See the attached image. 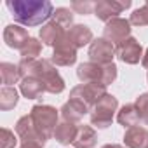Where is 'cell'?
<instances>
[{
  "mask_svg": "<svg viewBox=\"0 0 148 148\" xmlns=\"http://www.w3.org/2000/svg\"><path fill=\"white\" fill-rule=\"evenodd\" d=\"M115 51H117V58L125 64H138L145 54L143 45L134 37H129L124 42H120L119 45H115Z\"/></svg>",
  "mask_w": 148,
  "mask_h": 148,
  "instance_id": "10",
  "label": "cell"
},
{
  "mask_svg": "<svg viewBox=\"0 0 148 148\" xmlns=\"http://www.w3.org/2000/svg\"><path fill=\"white\" fill-rule=\"evenodd\" d=\"M87 113H91V110L84 103H80L79 99H71V98L59 110L61 119L66 120V122H73V124H79L84 119V115H87Z\"/></svg>",
  "mask_w": 148,
  "mask_h": 148,
  "instance_id": "14",
  "label": "cell"
},
{
  "mask_svg": "<svg viewBox=\"0 0 148 148\" xmlns=\"http://www.w3.org/2000/svg\"><path fill=\"white\" fill-rule=\"evenodd\" d=\"M19 148H44V146L38 145V143H21Z\"/></svg>",
  "mask_w": 148,
  "mask_h": 148,
  "instance_id": "30",
  "label": "cell"
},
{
  "mask_svg": "<svg viewBox=\"0 0 148 148\" xmlns=\"http://www.w3.org/2000/svg\"><path fill=\"white\" fill-rule=\"evenodd\" d=\"M70 9H71L73 12H77V14L86 16V14L94 12V4H92V2H73Z\"/></svg>",
  "mask_w": 148,
  "mask_h": 148,
  "instance_id": "29",
  "label": "cell"
},
{
  "mask_svg": "<svg viewBox=\"0 0 148 148\" xmlns=\"http://www.w3.org/2000/svg\"><path fill=\"white\" fill-rule=\"evenodd\" d=\"M32 37L28 35V30L23 28L21 25H7L4 28V42L7 47L11 49H16V51H21L26 42L30 40Z\"/></svg>",
  "mask_w": 148,
  "mask_h": 148,
  "instance_id": "13",
  "label": "cell"
},
{
  "mask_svg": "<svg viewBox=\"0 0 148 148\" xmlns=\"http://www.w3.org/2000/svg\"><path fill=\"white\" fill-rule=\"evenodd\" d=\"M131 21L124 19V18H115L112 21H108L103 28V38H106L108 42H112L113 45H119L120 42H124L125 38L131 37Z\"/></svg>",
  "mask_w": 148,
  "mask_h": 148,
  "instance_id": "7",
  "label": "cell"
},
{
  "mask_svg": "<svg viewBox=\"0 0 148 148\" xmlns=\"http://www.w3.org/2000/svg\"><path fill=\"white\" fill-rule=\"evenodd\" d=\"M129 21H131L132 26H148V0H146L145 5H141L139 9L132 11Z\"/></svg>",
  "mask_w": 148,
  "mask_h": 148,
  "instance_id": "26",
  "label": "cell"
},
{
  "mask_svg": "<svg viewBox=\"0 0 148 148\" xmlns=\"http://www.w3.org/2000/svg\"><path fill=\"white\" fill-rule=\"evenodd\" d=\"M51 63L54 66H71V64L77 63V49L71 45V42L68 40L66 35L54 47L52 56H51Z\"/></svg>",
  "mask_w": 148,
  "mask_h": 148,
  "instance_id": "11",
  "label": "cell"
},
{
  "mask_svg": "<svg viewBox=\"0 0 148 148\" xmlns=\"http://www.w3.org/2000/svg\"><path fill=\"white\" fill-rule=\"evenodd\" d=\"M28 115H30L37 132L45 141L54 138V131L59 124V110H56L51 105H35Z\"/></svg>",
  "mask_w": 148,
  "mask_h": 148,
  "instance_id": "4",
  "label": "cell"
},
{
  "mask_svg": "<svg viewBox=\"0 0 148 148\" xmlns=\"http://www.w3.org/2000/svg\"><path fill=\"white\" fill-rule=\"evenodd\" d=\"M19 138L16 134V131H11L7 127H2V138H0V148H14L18 145Z\"/></svg>",
  "mask_w": 148,
  "mask_h": 148,
  "instance_id": "28",
  "label": "cell"
},
{
  "mask_svg": "<svg viewBox=\"0 0 148 148\" xmlns=\"http://www.w3.org/2000/svg\"><path fill=\"white\" fill-rule=\"evenodd\" d=\"M141 64L145 66V68H148V49L145 51V54H143V59H141Z\"/></svg>",
  "mask_w": 148,
  "mask_h": 148,
  "instance_id": "32",
  "label": "cell"
},
{
  "mask_svg": "<svg viewBox=\"0 0 148 148\" xmlns=\"http://www.w3.org/2000/svg\"><path fill=\"white\" fill-rule=\"evenodd\" d=\"M131 7V0H124V2H117V0H99L94 4V16L99 21H112L115 18H119V14H122L125 9Z\"/></svg>",
  "mask_w": 148,
  "mask_h": 148,
  "instance_id": "9",
  "label": "cell"
},
{
  "mask_svg": "<svg viewBox=\"0 0 148 148\" xmlns=\"http://www.w3.org/2000/svg\"><path fill=\"white\" fill-rule=\"evenodd\" d=\"M14 131H16V134H18V138H19L21 143H38V145H42V146H45V143H47V141L37 132V129H35V125H33L30 115H23V117L16 122Z\"/></svg>",
  "mask_w": 148,
  "mask_h": 148,
  "instance_id": "12",
  "label": "cell"
},
{
  "mask_svg": "<svg viewBox=\"0 0 148 148\" xmlns=\"http://www.w3.org/2000/svg\"><path fill=\"white\" fill-rule=\"evenodd\" d=\"M19 101V94L14 87H2L0 89V110L2 112H9L12 108H16Z\"/></svg>",
  "mask_w": 148,
  "mask_h": 148,
  "instance_id": "23",
  "label": "cell"
},
{
  "mask_svg": "<svg viewBox=\"0 0 148 148\" xmlns=\"http://www.w3.org/2000/svg\"><path fill=\"white\" fill-rule=\"evenodd\" d=\"M115 112H119V99L106 92L91 110L89 117H91V125L96 129H108L113 124V117Z\"/></svg>",
  "mask_w": 148,
  "mask_h": 148,
  "instance_id": "5",
  "label": "cell"
},
{
  "mask_svg": "<svg viewBox=\"0 0 148 148\" xmlns=\"http://www.w3.org/2000/svg\"><path fill=\"white\" fill-rule=\"evenodd\" d=\"M19 91L26 99H38L45 92V86L42 84V80L30 75V77H23V80L19 82Z\"/></svg>",
  "mask_w": 148,
  "mask_h": 148,
  "instance_id": "19",
  "label": "cell"
},
{
  "mask_svg": "<svg viewBox=\"0 0 148 148\" xmlns=\"http://www.w3.org/2000/svg\"><path fill=\"white\" fill-rule=\"evenodd\" d=\"M66 35V28H63L61 25H58L56 21H47L40 32H38V37L40 40L44 42V45H49V47H56Z\"/></svg>",
  "mask_w": 148,
  "mask_h": 148,
  "instance_id": "15",
  "label": "cell"
},
{
  "mask_svg": "<svg viewBox=\"0 0 148 148\" xmlns=\"http://www.w3.org/2000/svg\"><path fill=\"white\" fill-rule=\"evenodd\" d=\"M0 79H2V84L5 87H12L14 84L23 80V75H21V70L18 64L4 61V63H0Z\"/></svg>",
  "mask_w": 148,
  "mask_h": 148,
  "instance_id": "22",
  "label": "cell"
},
{
  "mask_svg": "<svg viewBox=\"0 0 148 148\" xmlns=\"http://www.w3.org/2000/svg\"><path fill=\"white\" fill-rule=\"evenodd\" d=\"M124 146L125 148H148V129L141 125L125 129Z\"/></svg>",
  "mask_w": 148,
  "mask_h": 148,
  "instance_id": "17",
  "label": "cell"
},
{
  "mask_svg": "<svg viewBox=\"0 0 148 148\" xmlns=\"http://www.w3.org/2000/svg\"><path fill=\"white\" fill-rule=\"evenodd\" d=\"M136 108H138V113H139V119H141V124L148 125V92H143L136 98L134 101Z\"/></svg>",
  "mask_w": 148,
  "mask_h": 148,
  "instance_id": "27",
  "label": "cell"
},
{
  "mask_svg": "<svg viewBox=\"0 0 148 148\" xmlns=\"http://www.w3.org/2000/svg\"><path fill=\"white\" fill-rule=\"evenodd\" d=\"M98 143V132L92 125L79 124V132L73 141V148H94Z\"/></svg>",
  "mask_w": 148,
  "mask_h": 148,
  "instance_id": "20",
  "label": "cell"
},
{
  "mask_svg": "<svg viewBox=\"0 0 148 148\" xmlns=\"http://www.w3.org/2000/svg\"><path fill=\"white\" fill-rule=\"evenodd\" d=\"M77 132H79V124L61 120L58 124L56 131H54V139L63 146H70V145H73V141H75Z\"/></svg>",
  "mask_w": 148,
  "mask_h": 148,
  "instance_id": "18",
  "label": "cell"
},
{
  "mask_svg": "<svg viewBox=\"0 0 148 148\" xmlns=\"http://www.w3.org/2000/svg\"><path fill=\"white\" fill-rule=\"evenodd\" d=\"M117 122H119L120 125H124L125 129H131V127L139 125L141 119H139V113H138L136 105H134V103L124 105V106L117 112Z\"/></svg>",
  "mask_w": 148,
  "mask_h": 148,
  "instance_id": "21",
  "label": "cell"
},
{
  "mask_svg": "<svg viewBox=\"0 0 148 148\" xmlns=\"http://www.w3.org/2000/svg\"><path fill=\"white\" fill-rule=\"evenodd\" d=\"M19 52H21V59H26V61L28 59H38V56L42 52V42L38 38L32 37Z\"/></svg>",
  "mask_w": 148,
  "mask_h": 148,
  "instance_id": "24",
  "label": "cell"
},
{
  "mask_svg": "<svg viewBox=\"0 0 148 148\" xmlns=\"http://www.w3.org/2000/svg\"><path fill=\"white\" fill-rule=\"evenodd\" d=\"M89 61L98 63V64H110L113 63V58L117 56L115 45L108 42L106 38H94L92 44L89 45Z\"/></svg>",
  "mask_w": 148,
  "mask_h": 148,
  "instance_id": "8",
  "label": "cell"
},
{
  "mask_svg": "<svg viewBox=\"0 0 148 148\" xmlns=\"http://www.w3.org/2000/svg\"><path fill=\"white\" fill-rule=\"evenodd\" d=\"M66 37H68V40L71 42V45L77 51L80 47L87 45V44H92V40H94L92 30L87 25H73L71 28L66 30Z\"/></svg>",
  "mask_w": 148,
  "mask_h": 148,
  "instance_id": "16",
  "label": "cell"
},
{
  "mask_svg": "<svg viewBox=\"0 0 148 148\" xmlns=\"http://www.w3.org/2000/svg\"><path fill=\"white\" fill-rule=\"evenodd\" d=\"M101 148H125L124 145H119V143H106V145H103Z\"/></svg>",
  "mask_w": 148,
  "mask_h": 148,
  "instance_id": "31",
  "label": "cell"
},
{
  "mask_svg": "<svg viewBox=\"0 0 148 148\" xmlns=\"http://www.w3.org/2000/svg\"><path fill=\"white\" fill-rule=\"evenodd\" d=\"M106 94V86L105 84H79L70 91V98L71 99H79L80 103H84L89 110H92V106Z\"/></svg>",
  "mask_w": 148,
  "mask_h": 148,
  "instance_id": "6",
  "label": "cell"
},
{
  "mask_svg": "<svg viewBox=\"0 0 148 148\" xmlns=\"http://www.w3.org/2000/svg\"><path fill=\"white\" fill-rule=\"evenodd\" d=\"M5 7L11 11L16 25L40 26L54 14V7L49 0H7Z\"/></svg>",
  "mask_w": 148,
  "mask_h": 148,
  "instance_id": "1",
  "label": "cell"
},
{
  "mask_svg": "<svg viewBox=\"0 0 148 148\" xmlns=\"http://www.w3.org/2000/svg\"><path fill=\"white\" fill-rule=\"evenodd\" d=\"M146 80H148V73H146Z\"/></svg>",
  "mask_w": 148,
  "mask_h": 148,
  "instance_id": "33",
  "label": "cell"
},
{
  "mask_svg": "<svg viewBox=\"0 0 148 148\" xmlns=\"http://www.w3.org/2000/svg\"><path fill=\"white\" fill-rule=\"evenodd\" d=\"M52 21H56L58 25H61L63 28L68 30L73 26V11L68 7H58V9H54Z\"/></svg>",
  "mask_w": 148,
  "mask_h": 148,
  "instance_id": "25",
  "label": "cell"
},
{
  "mask_svg": "<svg viewBox=\"0 0 148 148\" xmlns=\"http://www.w3.org/2000/svg\"><path fill=\"white\" fill-rule=\"evenodd\" d=\"M19 70L23 77H37L38 80H42V84L45 86V92L51 94H61L64 91V80L59 75V71L56 70V66L51 63V59H19Z\"/></svg>",
  "mask_w": 148,
  "mask_h": 148,
  "instance_id": "2",
  "label": "cell"
},
{
  "mask_svg": "<svg viewBox=\"0 0 148 148\" xmlns=\"http://www.w3.org/2000/svg\"><path fill=\"white\" fill-rule=\"evenodd\" d=\"M117 73H119V68H117L115 63L98 64V63L87 61V63H80L77 66V77L82 84L96 82V84H105L108 87L110 84L115 82Z\"/></svg>",
  "mask_w": 148,
  "mask_h": 148,
  "instance_id": "3",
  "label": "cell"
}]
</instances>
